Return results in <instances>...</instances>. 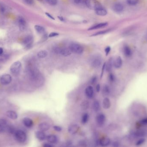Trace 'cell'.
I'll return each mask as SVG.
<instances>
[{
  "mask_svg": "<svg viewBox=\"0 0 147 147\" xmlns=\"http://www.w3.org/2000/svg\"><path fill=\"white\" fill-rule=\"evenodd\" d=\"M113 8L115 11L119 13L123 11V6L120 3H116L114 5Z\"/></svg>",
  "mask_w": 147,
  "mask_h": 147,
  "instance_id": "obj_23",
  "label": "cell"
},
{
  "mask_svg": "<svg viewBox=\"0 0 147 147\" xmlns=\"http://www.w3.org/2000/svg\"><path fill=\"white\" fill-rule=\"evenodd\" d=\"M98 143L102 146H107L110 144V139L107 137L104 138L99 140Z\"/></svg>",
  "mask_w": 147,
  "mask_h": 147,
  "instance_id": "obj_13",
  "label": "cell"
},
{
  "mask_svg": "<svg viewBox=\"0 0 147 147\" xmlns=\"http://www.w3.org/2000/svg\"><path fill=\"white\" fill-rule=\"evenodd\" d=\"M108 78H109V80L111 82H114L115 80V75H114V74L112 73H110L109 74Z\"/></svg>",
  "mask_w": 147,
  "mask_h": 147,
  "instance_id": "obj_37",
  "label": "cell"
},
{
  "mask_svg": "<svg viewBox=\"0 0 147 147\" xmlns=\"http://www.w3.org/2000/svg\"><path fill=\"white\" fill-rule=\"evenodd\" d=\"M110 93V88L108 85H105L103 87L102 93L104 96H107Z\"/></svg>",
  "mask_w": 147,
  "mask_h": 147,
  "instance_id": "obj_25",
  "label": "cell"
},
{
  "mask_svg": "<svg viewBox=\"0 0 147 147\" xmlns=\"http://www.w3.org/2000/svg\"><path fill=\"white\" fill-rule=\"evenodd\" d=\"M140 124L142 125H147V118H145L144 119H142L140 121Z\"/></svg>",
  "mask_w": 147,
  "mask_h": 147,
  "instance_id": "obj_40",
  "label": "cell"
},
{
  "mask_svg": "<svg viewBox=\"0 0 147 147\" xmlns=\"http://www.w3.org/2000/svg\"><path fill=\"white\" fill-rule=\"evenodd\" d=\"M114 61L112 58H110L107 61V63H106L105 69L108 72H110L112 71L114 65Z\"/></svg>",
  "mask_w": 147,
  "mask_h": 147,
  "instance_id": "obj_15",
  "label": "cell"
},
{
  "mask_svg": "<svg viewBox=\"0 0 147 147\" xmlns=\"http://www.w3.org/2000/svg\"><path fill=\"white\" fill-rule=\"evenodd\" d=\"M96 90L97 92H99L100 91V85L99 84H98L96 86Z\"/></svg>",
  "mask_w": 147,
  "mask_h": 147,
  "instance_id": "obj_47",
  "label": "cell"
},
{
  "mask_svg": "<svg viewBox=\"0 0 147 147\" xmlns=\"http://www.w3.org/2000/svg\"><path fill=\"white\" fill-rule=\"evenodd\" d=\"M33 38L31 35H28L26 37L23 41V43L25 45H26V47L28 48H30L32 45Z\"/></svg>",
  "mask_w": 147,
  "mask_h": 147,
  "instance_id": "obj_20",
  "label": "cell"
},
{
  "mask_svg": "<svg viewBox=\"0 0 147 147\" xmlns=\"http://www.w3.org/2000/svg\"><path fill=\"white\" fill-rule=\"evenodd\" d=\"M105 67H106V63H105L103 64V66H102V72H101V79H102V77H103L104 72L105 71Z\"/></svg>",
  "mask_w": 147,
  "mask_h": 147,
  "instance_id": "obj_39",
  "label": "cell"
},
{
  "mask_svg": "<svg viewBox=\"0 0 147 147\" xmlns=\"http://www.w3.org/2000/svg\"><path fill=\"white\" fill-rule=\"evenodd\" d=\"M59 35V34L58 33H51L49 34V37H55V36H58Z\"/></svg>",
  "mask_w": 147,
  "mask_h": 147,
  "instance_id": "obj_44",
  "label": "cell"
},
{
  "mask_svg": "<svg viewBox=\"0 0 147 147\" xmlns=\"http://www.w3.org/2000/svg\"><path fill=\"white\" fill-rule=\"evenodd\" d=\"M111 49V47H109V46H108V47H107V48H105V51L106 56H107V55H108L109 52H110Z\"/></svg>",
  "mask_w": 147,
  "mask_h": 147,
  "instance_id": "obj_42",
  "label": "cell"
},
{
  "mask_svg": "<svg viewBox=\"0 0 147 147\" xmlns=\"http://www.w3.org/2000/svg\"><path fill=\"white\" fill-rule=\"evenodd\" d=\"M6 131V129L2 127L1 126H0V133H2L4 131Z\"/></svg>",
  "mask_w": 147,
  "mask_h": 147,
  "instance_id": "obj_50",
  "label": "cell"
},
{
  "mask_svg": "<svg viewBox=\"0 0 147 147\" xmlns=\"http://www.w3.org/2000/svg\"><path fill=\"white\" fill-rule=\"evenodd\" d=\"M100 104L99 101L95 100L93 104V109L95 112H98L100 109Z\"/></svg>",
  "mask_w": 147,
  "mask_h": 147,
  "instance_id": "obj_30",
  "label": "cell"
},
{
  "mask_svg": "<svg viewBox=\"0 0 147 147\" xmlns=\"http://www.w3.org/2000/svg\"><path fill=\"white\" fill-rule=\"evenodd\" d=\"M122 64H123V61L121 57H118L114 61V66L117 69H119L121 67Z\"/></svg>",
  "mask_w": 147,
  "mask_h": 147,
  "instance_id": "obj_21",
  "label": "cell"
},
{
  "mask_svg": "<svg viewBox=\"0 0 147 147\" xmlns=\"http://www.w3.org/2000/svg\"><path fill=\"white\" fill-rule=\"evenodd\" d=\"M53 128L54 129L57 131H61L62 130V128L60 126H53Z\"/></svg>",
  "mask_w": 147,
  "mask_h": 147,
  "instance_id": "obj_41",
  "label": "cell"
},
{
  "mask_svg": "<svg viewBox=\"0 0 147 147\" xmlns=\"http://www.w3.org/2000/svg\"><path fill=\"white\" fill-rule=\"evenodd\" d=\"M54 52L57 54H60L64 57H68L71 54V51L69 48H59L56 47L53 49Z\"/></svg>",
  "mask_w": 147,
  "mask_h": 147,
  "instance_id": "obj_6",
  "label": "cell"
},
{
  "mask_svg": "<svg viewBox=\"0 0 147 147\" xmlns=\"http://www.w3.org/2000/svg\"><path fill=\"white\" fill-rule=\"evenodd\" d=\"M37 1H40V2H41V1H42L43 0H37Z\"/></svg>",
  "mask_w": 147,
  "mask_h": 147,
  "instance_id": "obj_54",
  "label": "cell"
},
{
  "mask_svg": "<svg viewBox=\"0 0 147 147\" xmlns=\"http://www.w3.org/2000/svg\"><path fill=\"white\" fill-rule=\"evenodd\" d=\"M22 64L19 61L13 63L10 67V72L14 76H17L20 72Z\"/></svg>",
  "mask_w": 147,
  "mask_h": 147,
  "instance_id": "obj_4",
  "label": "cell"
},
{
  "mask_svg": "<svg viewBox=\"0 0 147 147\" xmlns=\"http://www.w3.org/2000/svg\"><path fill=\"white\" fill-rule=\"evenodd\" d=\"M145 141V139L144 138H141L139 139L136 143V145L137 146H139L144 143V141Z\"/></svg>",
  "mask_w": 147,
  "mask_h": 147,
  "instance_id": "obj_36",
  "label": "cell"
},
{
  "mask_svg": "<svg viewBox=\"0 0 147 147\" xmlns=\"http://www.w3.org/2000/svg\"><path fill=\"white\" fill-rule=\"evenodd\" d=\"M89 117V114L87 113H85L84 114L83 116H82V120H81L82 123L83 124H86L88 121Z\"/></svg>",
  "mask_w": 147,
  "mask_h": 147,
  "instance_id": "obj_33",
  "label": "cell"
},
{
  "mask_svg": "<svg viewBox=\"0 0 147 147\" xmlns=\"http://www.w3.org/2000/svg\"><path fill=\"white\" fill-rule=\"evenodd\" d=\"M123 52L126 57H129L131 56V50L130 49V48L127 46H125L123 48Z\"/></svg>",
  "mask_w": 147,
  "mask_h": 147,
  "instance_id": "obj_28",
  "label": "cell"
},
{
  "mask_svg": "<svg viewBox=\"0 0 147 147\" xmlns=\"http://www.w3.org/2000/svg\"><path fill=\"white\" fill-rule=\"evenodd\" d=\"M102 63V59L100 57H95L91 61V65L94 68H98L100 67Z\"/></svg>",
  "mask_w": 147,
  "mask_h": 147,
  "instance_id": "obj_8",
  "label": "cell"
},
{
  "mask_svg": "<svg viewBox=\"0 0 147 147\" xmlns=\"http://www.w3.org/2000/svg\"><path fill=\"white\" fill-rule=\"evenodd\" d=\"M23 123L27 128H31L33 125V122L29 118L25 117L23 119Z\"/></svg>",
  "mask_w": 147,
  "mask_h": 147,
  "instance_id": "obj_14",
  "label": "cell"
},
{
  "mask_svg": "<svg viewBox=\"0 0 147 147\" xmlns=\"http://www.w3.org/2000/svg\"><path fill=\"white\" fill-rule=\"evenodd\" d=\"M139 0H127V2L128 4L131 6H134L138 3Z\"/></svg>",
  "mask_w": 147,
  "mask_h": 147,
  "instance_id": "obj_34",
  "label": "cell"
},
{
  "mask_svg": "<svg viewBox=\"0 0 147 147\" xmlns=\"http://www.w3.org/2000/svg\"><path fill=\"white\" fill-rule=\"evenodd\" d=\"M68 48L71 50V52L74 53L75 54H82L84 51V49L83 47L79 44L77 43H71L70 45Z\"/></svg>",
  "mask_w": 147,
  "mask_h": 147,
  "instance_id": "obj_5",
  "label": "cell"
},
{
  "mask_svg": "<svg viewBox=\"0 0 147 147\" xmlns=\"http://www.w3.org/2000/svg\"><path fill=\"white\" fill-rule=\"evenodd\" d=\"M111 106V103L109 98H105L102 102V106L105 109H109Z\"/></svg>",
  "mask_w": 147,
  "mask_h": 147,
  "instance_id": "obj_22",
  "label": "cell"
},
{
  "mask_svg": "<svg viewBox=\"0 0 147 147\" xmlns=\"http://www.w3.org/2000/svg\"><path fill=\"white\" fill-rule=\"evenodd\" d=\"M97 80V78L96 76H94L91 79L90 82L92 84H95Z\"/></svg>",
  "mask_w": 147,
  "mask_h": 147,
  "instance_id": "obj_43",
  "label": "cell"
},
{
  "mask_svg": "<svg viewBox=\"0 0 147 147\" xmlns=\"http://www.w3.org/2000/svg\"><path fill=\"white\" fill-rule=\"evenodd\" d=\"M28 75L31 80L37 87H40L44 84L45 79L39 71L35 67L30 66L27 70Z\"/></svg>",
  "mask_w": 147,
  "mask_h": 147,
  "instance_id": "obj_1",
  "label": "cell"
},
{
  "mask_svg": "<svg viewBox=\"0 0 147 147\" xmlns=\"http://www.w3.org/2000/svg\"><path fill=\"white\" fill-rule=\"evenodd\" d=\"M95 11L96 14L99 16H105L107 14V10L103 8L102 7L96 10Z\"/></svg>",
  "mask_w": 147,
  "mask_h": 147,
  "instance_id": "obj_24",
  "label": "cell"
},
{
  "mask_svg": "<svg viewBox=\"0 0 147 147\" xmlns=\"http://www.w3.org/2000/svg\"><path fill=\"white\" fill-rule=\"evenodd\" d=\"M35 136L37 139L40 141L44 140L47 137V136H46L45 133H44V131H42L41 130L36 132Z\"/></svg>",
  "mask_w": 147,
  "mask_h": 147,
  "instance_id": "obj_16",
  "label": "cell"
},
{
  "mask_svg": "<svg viewBox=\"0 0 147 147\" xmlns=\"http://www.w3.org/2000/svg\"><path fill=\"white\" fill-rule=\"evenodd\" d=\"M58 17L59 19H60L62 21H63L64 20V19L63 17Z\"/></svg>",
  "mask_w": 147,
  "mask_h": 147,
  "instance_id": "obj_53",
  "label": "cell"
},
{
  "mask_svg": "<svg viewBox=\"0 0 147 147\" xmlns=\"http://www.w3.org/2000/svg\"><path fill=\"white\" fill-rule=\"evenodd\" d=\"M18 23L19 27L21 30L24 31L26 28V20L22 17H20L19 19Z\"/></svg>",
  "mask_w": 147,
  "mask_h": 147,
  "instance_id": "obj_19",
  "label": "cell"
},
{
  "mask_svg": "<svg viewBox=\"0 0 147 147\" xmlns=\"http://www.w3.org/2000/svg\"><path fill=\"white\" fill-rule=\"evenodd\" d=\"M49 4L52 6H55L57 4V0H47Z\"/></svg>",
  "mask_w": 147,
  "mask_h": 147,
  "instance_id": "obj_35",
  "label": "cell"
},
{
  "mask_svg": "<svg viewBox=\"0 0 147 147\" xmlns=\"http://www.w3.org/2000/svg\"><path fill=\"white\" fill-rule=\"evenodd\" d=\"M81 108L83 110H87L89 107V103L87 100H84L81 104Z\"/></svg>",
  "mask_w": 147,
  "mask_h": 147,
  "instance_id": "obj_31",
  "label": "cell"
},
{
  "mask_svg": "<svg viewBox=\"0 0 147 147\" xmlns=\"http://www.w3.org/2000/svg\"><path fill=\"white\" fill-rule=\"evenodd\" d=\"M85 94L88 98H92L94 96V90L93 87L89 85L85 89Z\"/></svg>",
  "mask_w": 147,
  "mask_h": 147,
  "instance_id": "obj_11",
  "label": "cell"
},
{
  "mask_svg": "<svg viewBox=\"0 0 147 147\" xmlns=\"http://www.w3.org/2000/svg\"><path fill=\"white\" fill-rule=\"evenodd\" d=\"M9 126V125L7 120L3 118H0V126L5 128L6 129V131H7Z\"/></svg>",
  "mask_w": 147,
  "mask_h": 147,
  "instance_id": "obj_26",
  "label": "cell"
},
{
  "mask_svg": "<svg viewBox=\"0 0 147 147\" xmlns=\"http://www.w3.org/2000/svg\"><path fill=\"white\" fill-rule=\"evenodd\" d=\"M45 14L46 15H47V17H49V18H51V19H52V20H55V19H54V18L53 17H52V16H51V15H50V14H49V13H46Z\"/></svg>",
  "mask_w": 147,
  "mask_h": 147,
  "instance_id": "obj_49",
  "label": "cell"
},
{
  "mask_svg": "<svg viewBox=\"0 0 147 147\" xmlns=\"http://www.w3.org/2000/svg\"><path fill=\"white\" fill-rule=\"evenodd\" d=\"M110 31V30H104V31H100L99 33H96V34H94L92 36H96V35H102V34H104Z\"/></svg>",
  "mask_w": 147,
  "mask_h": 147,
  "instance_id": "obj_38",
  "label": "cell"
},
{
  "mask_svg": "<svg viewBox=\"0 0 147 147\" xmlns=\"http://www.w3.org/2000/svg\"><path fill=\"white\" fill-rule=\"evenodd\" d=\"M85 4L86 6L91 10H96L102 7L100 3L96 0H86Z\"/></svg>",
  "mask_w": 147,
  "mask_h": 147,
  "instance_id": "obj_2",
  "label": "cell"
},
{
  "mask_svg": "<svg viewBox=\"0 0 147 147\" xmlns=\"http://www.w3.org/2000/svg\"><path fill=\"white\" fill-rule=\"evenodd\" d=\"M51 143H45V144L43 145V146L44 147H53V145L51 144Z\"/></svg>",
  "mask_w": 147,
  "mask_h": 147,
  "instance_id": "obj_46",
  "label": "cell"
},
{
  "mask_svg": "<svg viewBox=\"0 0 147 147\" xmlns=\"http://www.w3.org/2000/svg\"><path fill=\"white\" fill-rule=\"evenodd\" d=\"M48 55V52L46 51L42 50L38 52L37 54L38 57L40 58H44L47 57Z\"/></svg>",
  "mask_w": 147,
  "mask_h": 147,
  "instance_id": "obj_29",
  "label": "cell"
},
{
  "mask_svg": "<svg viewBox=\"0 0 147 147\" xmlns=\"http://www.w3.org/2000/svg\"><path fill=\"white\" fill-rule=\"evenodd\" d=\"M6 115L8 117L12 119L16 120L18 118V114L15 111L13 110H8L6 113Z\"/></svg>",
  "mask_w": 147,
  "mask_h": 147,
  "instance_id": "obj_18",
  "label": "cell"
},
{
  "mask_svg": "<svg viewBox=\"0 0 147 147\" xmlns=\"http://www.w3.org/2000/svg\"><path fill=\"white\" fill-rule=\"evenodd\" d=\"M81 0H74V1L75 2V3L76 4H79L80 3Z\"/></svg>",
  "mask_w": 147,
  "mask_h": 147,
  "instance_id": "obj_51",
  "label": "cell"
},
{
  "mask_svg": "<svg viewBox=\"0 0 147 147\" xmlns=\"http://www.w3.org/2000/svg\"><path fill=\"white\" fill-rule=\"evenodd\" d=\"M34 28L36 30V31L40 34H42L45 32V28L41 26L36 25L34 26Z\"/></svg>",
  "mask_w": 147,
  "mask_h": 147,
  "instance_id": "obj_32",
  "label": "cell"
},
{
  "mask_svg": "<svg viewBox=\"0 0 147 147\" xmlns=\"http://www.w3.org/2000/svg\"><path fill=\"white\" fill-rule=\"evenodd\" d=\"M47 141L52 144H56L58 141V139L57 136L54 135H50L47 136L46 137Z\"/></svg>",
  "mask_w": 147,
  "mask_h": 147,
  "instance_id": "obj_12",
  "label": "cell"
},
{
  "mask_svg": "<svg viewBox=\"0 0 147 147\" xmlns=\"http://www.w3.org/2000/svg\"><path fill=\"white\" fill-rule=\"evenodd\" d=\"M107 25V23H99V24L96 25L95 26H93V27H90L88 29V30H96L98 28H103V27L106 26Z\"/></svg>",
  "mask_w": 147,
  "mask_h": 147,
  "instance_id": "obj_27",
  "label": "cell"
},
{
  "mask_svg": "<svg viewBox=\"0 0 147 147\" xmlns=\"http://www.w3.org/2000/svg\"><path fill=\"white\" fill-rule=\"evenodd\" d=\"M4 51H3V48H0V55H2L3 54Z\"/></svg>",
  "mask_w": 147,
  "mask_h": 147,
  "instance_id": "obj_52",
  "label": "cell"
},
{
  "mask_svg": "<svg viewBox=\"0 0 147 147\" xmlns=\"http://www.w3.org/2000/svg\"><path fill=\"white\" fill-rule=\"evenodd\" d=\"M15 137L19 142L23 143L25 142L27 139V136L26 133L22 130H18L14 133Z\"/></svg>",
  "mask_w": 147,
  "mask_h": 147,
  "instance_id": "obj_3",
  "label": "cell"
},
{
  "mask_svg": "<svg viewBox=\"0 0 147 147\" xmlns=\"http://www.w3.org/2000/svg\"><path fill=\"white\" fill-rule=\"evenodd\" d=\"M112 145L114 146V147H118V146H119V144L118 142L115 141V142H114L113 143H112Z\"/></svg>",
  "mask_w": 147,
  "mask_h": 147,
  "instance_id": "obj_48",
  "label": "cell"
},
{
  "mask_svg": "<svg viewBox=\"0 0 147 147\" xmlns=\"http://www.w3.org/2000/svg\"><path fill=\"white\" fill-rule=\"evenodd\" d=\"M1 67H1V66H0V69H1Z\"/></svg>",
  "mask_w": 147,
  "mask_h": 147,
  "instance_id": "obj_55",
  "label": "cell"
},
{
  "mask_svg": "<svg viewBox=\"0 0 147 147\" xmlns=\"http://www.w3.org/2000/svg\"><path fill=\"white\" fill-rule=\"evenodd\" d=\"M50 128V126L47 123H41L38 125V129L42 131H45L49 130Z\"/></svg>",
  "mask_w": 147,
  "mask_h": 147,
  "instance_id": "obj_17",
  "label": "cell"
},
{
  "mask_svg": "<svg viewBox=\"0 0 147 147\" xmlns=\"http://www.w3.org/2000/svg\"><path fill=\"white\" fill-rule=\"evenodd\" d=\"M24 1L28 5H31L34 3L33 0H24Z\"/></svg>",
  "mask_w": 147,
  "mask_h": 147,
  "instance_id": "obj_45",
  "label": "cell"
},
{
  "mask_svg": "<svg viewBox=\"0 0 147 147\" xmlns=\"http://www.w3.org/2000/svg\"><path fill=\"white\" fill-rule=\"evenodd\" d=\"M79 126L78 125L72 124L70 125L68 128V131L71 134L74 135L76 134L79 130Z\"/></svg>",
  "mask_w": 147,
  "mask_h": 147,
  "instance_id": "obj_9",
  "label": "cell"
},
{
  "mask_svg": "<svg viewBox=\"0 0 147 147\" xmlns=\"http://www.w3.org/2000/svg\"><path fill=\"white\" fill-rule=\"evenodd\" d=\"M12 78L9 74H5L0 77V82L2 85H7L11 82Z\"/></svg>",
  "mask_w": 147,
  "mask_h": 147,
  "instance_id": "obj_7",
  "label": "cell"
},
{
  "mask_svg": "<svg viewBox=\"0 0 147 147\" xmlns=\"http://www.w3.org/2000/svg\"><path fill=\"white\" fill-rule=\"evenodd\" d=\"M96 121L98 126H103L105 121V115L102 113L99 114L96 117Z\"/></svg>",
  "mask_w": 147,
  "mask_h": 147,
  "instance_id": "obj_10",
  "label": "cell"
}]
</instances>
